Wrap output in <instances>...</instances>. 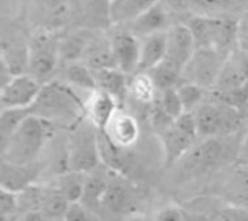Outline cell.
I'll return each instance as SVG.
<instances>
[{"instance_id":"4dcf8cb0","label":"cell","mask_w":248,"mask_h":221,"mask_svg":"<svg viewBox=\"0 0 248 221\" xmlns=\"http://www.w3.org/2000/svg\"><path fill=\"white\" fill-rule=\"evenodd\" d=\"M155 86L151 77L147 73H140L132 77L129 82V92L131 95L141 103H153L155 95Z\"/></svg>"},{"instance_id":"484cf974","label":"cell","mask_w":248,"mask_h":221,"mask_svg":"<svg viewBox=\"0 0 248 221\" xmlns=\"http://www.w3.org/2000/svg\"><path fill=\"white\" fill-rule=\"evenodd\" d=\"M97 149L100 160H103L106 168L116 173L124 170V168L126 166V157L124 156L122 149L113 144L105 131H97Z\"/></svg>"},{"instance_id":"3957f363","label":"cell","mask_w":248,"mask_h":221,"mask_svg":"<svg viewBox=\"0 0 248 221\" xmlns=\"http://www.w3.org/2000/svg\"><path fill=\"white\" fill-rule=\"evenodd\" d=\"M195 38L196 50L228 51L237 41L238 22L230 17L195 16L186 23Z\"/></svg>"},{"instance_id":"2e32d148","label":"cell","mask_w":248,"mask_h":221,"mask_svg":"<svg viewBox=\"0 0 248 221\" xmlns=\"http://www.w3.org/2000/svg\"><path fill=\"white\" fill-rule=\"evenodd\" d=\"M116 111H118V102L112 96L100 90L90 93L87 101L84 102V114L99 131L106 130L109 121L112 119Z\"/></svg>"},{"instance_id":"1f68e13d","label":"cell","mask_w":248,"mask_h":221,"mask_svg":"<svg viewBox=\"0 0 248 221\" xmlns=\"http://www.w3.org/2000/svg\"><path fill=\"white\" fill-rule=\"evenodd\" d=\"M179 98L183 103L185 112H195L201 105L203 99V89L192 85V83H182L177 87Z\"/></svg>"},{"instance_id":"ac0fdd59","label":"cell","mask_w":248,"mask_h":221,"mask_svg":"<svg viewBox=\"0 0 248 221\" xmlns=\"http://www.w3.org/2000/svg\"><path fill=\"white\" fill-rule=\"evenodd\" d=\"M167 55V32H158L142 38L141 41V58L140 67L141 73H147L161 64Z\"/></svg>"},{"instance_id":"4316f807","label":"cell","mask_w":248,"mask_h":221,"mask_svg":"<svg viewBox=\"0 0 248 221\" xmlns=\"http://www.w3.org/2000/svg\"><path fill=\"white\" fill-rule=\"evenodd\" d=\"M147 74L151 77L155 89L160 92H164V90L177 87L176 85L180 80V77L183 76V70L179 68L177 66H174L173 63L164 60L161 64H158L153 70L147 71Z\"/></svg>"},{"instance_id":"f1b7e54d","label":"cell","mask_w":248,"mask_h":221,"mask_svg":"<svg viewBox=\"0 0 248 221\" xmlns=\"http://www.w3.org/2000/svg\"><path fill=\"white\" fill-rule=\"evenodd\" d=\"M86 64L92 70H103V68H118L112 44H92L86 51Z\"/></svg>"},{"instance_id":"e575fe53","label":"cell","mask_w":248,"mask_h":221,"mask_svg":"<svg viewBox=\"0 0 248 221\" xmlns=\"http://www.w3.org/2000/svg\"><path fill=\"white\" fill-rule=\"evenodd\" d=\"M160 105H161L163 111L166 112V115L170 117L173 121H176L177 118H180L185 114V108H183V103L179 98L176 87L161 92Z\"/></svg>"},{"instance_id":"e0dca14e","label":"cell","mask_w":248,"mask_h":221,"mask_svg":"<svg viewBox=\"0 0 248 221\" xmlns=\"http://www.w3.org/2000/svg\"><path fill=\"white\" fill-rule=\"evenodd\" d=\"M105 133L113 144H116L121 149H125L131 147L138 140L140 127L134 117L118 109L112 119L109 121Z\"/></svg>"},{"instance_id":"8fae6325","label":"cell","mask_w":248,"mask_h":221,"mask_svg":"<svg viewBox=\"0 0 248 221\" xmlns=\"http://www.w3.org/2000/svg\"><path fill=\"white\" fill-rule=\"evenodd\" d=\"M160 138L163 144L166 165L171 166L180 162L193 147L198 137L183 131L176 122L170 124L160 131Z\"/></svg>"},{"instance_id":"8992f818","label":"cell","mask_w":248,"mask_h":221,"mask_svg":"<svg viewBox=\"0 0 248 221\" xmlns=\"http://www.w3.org/2000/svg\"><path fill=\"white\" fill-rule=\"evenodd\" d=\"M230 54V51L196 50L192 60L183 70L186 83L196 85L202 89L215 87L221 70Z\"/></svg>"},{"instance_id":"ffe728a7","label":"cell","mask_w":248,"mask_h":221,"mask_svg":"<svg viewBox=\"0 0 248 221\" xmlns=\"http://www.w3.org/2000/svg\"><path fill=\"white\" fill-rule=\"evenodd\" d=\"M155 1L153 0H112L108 3V17L112 23H132Z\"/></svg>"},{"instance_id":"83f0119b","label":"cell","mask_w":248,"mask_h":221,"mask_svg":"<svg viewBox=\"0 0 248 221\" xmlns=\"http://www.w3.org/2000/svg\"><path fill=\"white\" fill-rule=\"evenodd\" d=\"M65 77L73 87H77L90 93L97 90L93 70L87 64L76 63V61L71 63L65 70Z\"/></svg>"},{"instance_id":"4fadbf2b","label":"cell","mask_w":248,"mask_h":221,"mask_svg":"<svg viewBox=\"0 0 248 221\" xmlns=\"http://www.w3.org/2000/svg\"><path fill=\"white\" fill-rule=\"evenodd\" d=\"M110 44L118 70L129 74L140 67L141 42L132 32H118L112 38Z\"/></svg>"},{"instance_id":"74e56055","label":"cell","mask_w":248,"mask_h":221,"mask_svg":"<svg viewBox=\"0 0 248 221\" xmlns=\"http://www.w3.org/2000/svg\"><path fill=\"white\" fill-rule=\"evenodd\" d=\"M237 44H238V50L248 54V12H246L243 17L238 20Z\"/></svg>"},{"instance_id":"44dd1931","label":"cell","mask_w":248,"mask_h":221,"mask_svg":"<svg viewBox=\"0 0 248 221\" xmlns=\"http://www.w3.org/2000/svg\"><path fill=\"white\" fill-rule=\"evenodd\" d=\"M132 204V191L129 185L119 176V173L113 172L108 176V189L103 200V207L113 213L126 211Z\"/></svg>"},{"instance_id":"f35d334b","label":"cell","mask_w":248,"mask_h":221,"mask_svg":"<svg viewBox=\"0 0 248 221\" xmlns=\"http://www.w3.org/2000/svg\"><path fill=\"white\" fill-rule=\"evenodd\" d=\"M183 213L177 207H166L157 213L154 221H183Z\"/></svg>"},{"instance_id":"52a82bcc","label":"cell","mask_w":248,"mask_h":221,"mask_svg":"<svg viewBox=\"0 0 248 221\" xmlns=\"http://www.w3.org/2000/svg\"><path fill=\"white\" fill-rule=\"evenodd\" d=\"M228 137H215L195 146L183 159V170L186 173H201L222 165L231 154V143Z\"/></svg>"},{"instance_id":"d6a6232c","label":"cell","mask_w":248,"mask_h":221,"mask_svg":"<svg viewBox=\"0 0 248 221\" xmlns=\"http://www.w3.org/2000/svg\"><path fill=\"white\" fill-rule=\"evenodd\" d=\"M89 50V44L86 41L84 36H80V35H73V36H68L65 39H62L61 42H58V54L74 63V60L80 55V54H86V51Z\"/></svg>"},{"instance_id":"5bb4252c","label":"cell","mask_w":248,"mask_h":221,"mask_svg":"<svg viewBox=\"0 0 248 221\" xmlns=\"http://www.w3.org/2000/svg\"><path fill=\"white\" fill-rule=\"evenodd\" d=\"M39 172H41V166L38 163L17 166V165L1 162V170H0L1 189H6L13 194H20L33 185Z\"/></svg>"},{"instance_id":"7a4b0ae2","label":"cell","mask_w":248,"mask_h":221,"mask_svg":"<svg viewBox=\"0 0 248 221\" xmlns=\"http://www.w3.org/2000/svg\"><path fill=\"white\" fill-rule=\"evenodd\" d=\"M80 111H84V103H80L70 87L51 83L44 86L38 99L31 106V112L45 121H74Z\"/></svg>"},{"instance_id":"d590c367","label":"cell","mask_w":248,"mask_h":221,"mask_svg":"<svg viewBox=\"0 0 248 221\" xmlns=\"http://www.w3.org/2000/svg\"><path fill=\"white\" fill-rule=\"evenodd\" d=\"M19 208L17 194L9 192L0 188V217L1 221L12 219L13 213Z\"/></svg>"},{"instance_id":"603a6c76","label":"cell","mask_w":248,"mask_h":221,"mask_svg":"<svg viewBox=\"0 0 248 221\" xmlns=\"http://www.w3.org/2000/svg\"><path fill=\"white\" fill-rule=\"evenodd\" d=\"M70 205L71 204L55 187H41L38 213L45 216L49 221L64 220Z\"/></svg>"},{"instance_id":"6da1fadb","label":"cell","mask_w":248,"mask_h":221,"mask_svg":"<svg viewBox=\"0 0 248 221\" xmlns=\"http://www.w3.org/2000/svg\"><path fill=\"white\" fill-rule=\"evenodd\" d=\"M49 137V122L29 115L1 146V162L26 166L35 163Z\"/></svg>"},{"instance_id":"836d02e7","label":"cell","mask_w":248,"mask_h":221,"mask_svg":"<svg viewBox=\"0 0 248 221\" xmlns=\"http://www.w3.org/2000/svg\"><path fill=\"white\" fill-rule=\"evenodd\" d=\"M201 221H248V208L225 204L211 211Z\"/></svg>"},{"instance_id":"f546056e","label":"cell","mask_w":248,"mask_h":221,"mask_svg":"<svg viewBox=\"0 0 248 221\" xmlns=\"http://www.w3.org/2000/svg\"><path fill=\"white\" fill-rule=\"evenodd\" d=\"M32 115L31 108L25 109H3L0 115V146L6 144L10 136L17 130V127Z\"/></svg>"},{"instance_id":"cb8c5ba5","label":"cell","mask_w":248,"mask_h":221,"mask_svg":"<svg viewBox=\"0 0 248 221\" xmlns=\"http://www.w3.org/2000/svg\"><path fill=\"white\" fill-rule=\"evenodd\" d=\"M86 181H87V176L84 173L68 170L67 173H62L58 176L55 188L64 195V198L71 205L80 204V201L84 195Z\"/></svg>"},{"instance_id":"7402d4cb","label":"cell","mask_w":248,"mask_h":221,"mask_svg":"<svg viewBox=\"0 0 248 221\" xmlns=\"http://www.w3.org/2000/svg\"><path fill=\"white\" fill-rule=\"evenodd\" d=\"M167 23V13L166 9L163 7L161 3H154L147 12H144L137 20H134L129 26L132 29V34L141 35L142 38L153 35V34H158V32H164Z\"/></svg>"},{"instance_id":"5b68a950","label":"cell","mask_w":248,"mask_h":221,"mask_svg":"<svg viewBox=\"0 0 248 221\" xmlns=\"http://www.w3.org/2000/svg\"><path fill=\"white\" fill-rule=\"evenodd\" d=\"M193 114L196 118L199 137H227L231 136L238 125V111L221 101L202 103Z\"/></svg>"},{"instance_id":"9a60e30c","label":"cell","mask_w":248,"mask_h":221,"mask_svg":"<svg viewBox=\"0 0 248 221\" xmlns=\"http://www.w3.org/2000/svg\"><path fill=\"white\" fill-rule=\"evenodd\" d=\"M219 195L230 205L248 208V165L235 166L227 175Z\"/></svg>"},{"instance_id":"30bf717a","label":"cell","mask_w":248,"mask_h":221,"mask_svg":"<svg viewBox=\"0 0 248 221\" xmlns=\"http://www.w3.org/2000/svg\"><path fill=\"white\" fill-rule=\"evenodd\" d=\"M167 55L166 60L185 70L187 63L196 52L193 34L187 25L177 23L167 31Z\"/></svg>"},{"instance_id":"9c48e42d","label":"cell","mask_w":248,"mask_h":221,"mask_svg":"<svg viewBox=\"0 0 248 221\" xmlns=\"http://www.w3.org/2000/svg\"><path fill=\"white\" fill-rule=\"evenodd\" d=\"M58 54V42L48 36H36L28 48V70L32 77L42 83L55 68Z\"/></svg>"},{"instance_id":"277c9868","label":"cell","mask_w":248,"mask_h":221,"mask_svg":"<svg viewBox=\"0 0 248 221\" xmlns=\"http://www.w3.org/2000/svg\"><path fill=\"white\" fill-rule=\"evenodd\" d=\"M97 128L90 122H81L70 140L68 166L73 172L90 173L96 169L100 156L97 149Z\"/></svg>"},{"instance_id":"ab89813d","label":"cell","mask_w":248,"mask_h":221,"mask_svg":"<svg viewBox=\"0 0 248 221\" xmlns=\"http://www.w3.org/2000/svg\"><path fill=\"white\" fill-rule=\"evenodd\" d=\"M240 152L244 154L246 159H248V131L246 137H244V140H243V143H241V146H240Z\"/></svg>"},{"instance_id":"d4e9b609","label":"cell","mask_w":248,"mask_h":221,"mask_svg":"<svg viewBox=\"0 0 248 221\" xmlns=\"http://www.w3.org/2000/svg\"><path fill=\"white\" fill-rule=\"evenodd\" d=\"M106 189H108V176L106 175L96 173V175L87 176L84 195H83L80 204L92 213L97 211L100 207H103Z\"/></svg>"},{"instance_id":"60d3db41","label":"cell","mask_w":248,"mask_h":221,"mask_svg":"<svg viewBox=\"0 0 248 221\" xmlns=\"http://www.w3.org/2000/svg\"><path fill=\"white\" fill-rule=\"evenodd\" d=\"M3 221H19V220H13V219H9V220H3Z\"/></svg>"},{"instance_id":"7c38bea8","label":"cell","mask_w":248,"mask_h":221,"mask_svg":"<svg viewBox=\"0 0 248 221\" xmlns=\"http://www.w3.org/2000/svg\"><path fill=\"white\" fill-rule=\"evenodd\" d=\"M248 82V54L241 50L231 51L215 85V93H225Z\"/></svg>"},{"instance_id":"8d00e7d4","label":"cell","mask_w":248,"mask_h":221,"mask_svg":"<svg viewBox=\"0 0 248 221\" xmlns=\"http://www.w3.org/2000/svg\"><path fill=\"white\" fill-rule=\"evenodd\" d=\"M62 221H99V219L94 216V213L89 211L81 204H73L70 205Z\"/></svg>"},{"instance_id":"ba28073f","label":"cell","mask_w":248,"mask_h":221,"mask_svg":"<svg viewBox=\"0 0 248 221\" xmlns=\"http://www.w3.org/2000/svg\"><path fill=\"white\" fill-rule=\"evenodd\" d=\"M42 85L31 74L15 76L0 92V105L3 109L31 108L38 99Z\"/></svg>"},{"instance_id":"d6986e66","label":"cell","mask_w":248,"mask_h":221,"mask_svg":"<svg viewBox=\"0 0 248 221\" xmlns=\"http://www.w3.org/2000/svg\"><path fill=\"white\" fill-rule=\"evenodd\" d=\"M97 90L112 96L118 103H122L126 93L129 92V82L126 74L118 68H103L93 70Z\"/></svg>"}]
</instances>
